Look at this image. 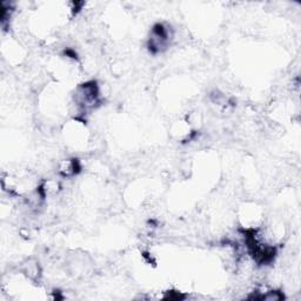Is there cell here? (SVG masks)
Segmentation results:
<instances>
[{
	"label": "cell",
	"mask_w": 301,
	"mask_h": 301,
	"mask_svg": "<svg viewBox=\"0 0 301 301\" xmlns=\"http://www.w3.org/2000/svg\"><path fill=\"white\" fill-rule=\"evenodd\" d=\"M80 165L77 159H67L64 160L59 166V173L63 175L64 178H71L74 177L75 174L79 173L80 171Z\"/></svg>",
	"instance_id": "7a4b0ae2"
},
{
	"label": "cell",
	"mask_w": 301,
	"mask_h": 301,
	"mask_svg": "<svg viewBox=\"0 0 301 301\" xmlns=\"http://www.w3.org/2000/svg\"><path fill=\"white\" fill-rule=\"evenodd\" d=\"M171 37L172 34L170 33V28L165 26L164 24L154 25L148 39L149 52L154 53V55L163 52L170 44Z\"/></svg>",
	"instance_id": "6da1fadb"
},
{
	"label": "cell",
	"mask_w": 301,
	"mask_h": 301,
	"mask_svg": "<svg viewBox=\"0 0 301 301\" xmlns=\"http://www.w3.org/2000/svg\"><path fill=\"white\" fill-rule=\"evenodd\" d=\"M24 274L27 275V278H30L31 280H37V279L40 277V267H39V263L34 261V263H31V261H27V264H25L23 268Z\"/></svg>",
	"instance_id": "3957f363"
}]
</instances>
